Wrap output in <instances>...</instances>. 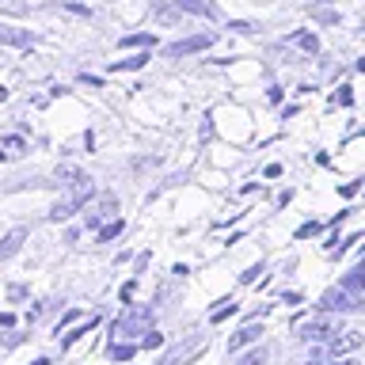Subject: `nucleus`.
Segmentation results:
<instances>
[{
    "label": "nucleus",
    "instance_id": "12",
    "mask_svg": "<svg viewBox=\"0 0 365 365\" xmlns=\"http://www.w3.org/2000/svg\"><path fill=\"white\" fill-rule=\"evenodd\" d=\"M240 365H262V350H251V354H247V358L240 361Z\"/></svg>",
    "mask_w": 365,
    "mask_h": 365
},
{
    "label": "nucleus",
    "instance_id": "7",
    "mask_svg": "<svg viewBox=\"0 0 365 365\" xmlns=\"http://www.w3.org/2000/svg\"><path fill=\"white\" fill-rule=\"evenodd\" d=\"M0 38H4V42H11V46H27V42H31L27 34H19L16 27H0Z\"/></svg>",
    "mask_w": 365,
    "mask_h": 365
},
{
    "label": "nucleus",
    "instance_id": "1",
    "mask_svg": "<svg viewBox=\"0 0 365 365\" xmlns=\"http://www.w3.org/2000/svg\"><path fill=\"white\" fill-rule=\"evenodd\" d=\"M365 342V335L361 331H339V335H331L327 339V346H324V354L327 358H346V354H354Z\"/></svg>",
    "mask_w": 365,
    "mask_h": 365
},
{
    "label": "nucleus",
    "instance_id": "2",
    "mask_svg": "<svg viewBox=\"0 0 365 365\" xmlns=\"http://www.w3.org/2000/svg\"><path fill=\"white\" fill-rule=\"evenodd\" d=\"M331 335H339V319H331V316L304 319V327H301V339H308V342H327Z\"/></svg>",
    "mask_w": 365,
    "mask_h": 365
},
{
    "label": "nucleus",
    "instance_id": "11",
    "mask_svg": "<svg viewBox=\"0 0 365 365\" xmlns=\"http://www.w3.org/2000/svg\"><path fill=\"white\" fill-rule=\"evenodd\" d=\"M297 46H304V50H316V38H312V34H297Z\"/></svg>",
    "mask_w": 365,
    "mask_h": 365
},
{
    "label": "nucleus",
    "instance_id": "9",
    "mask_svg": "<svg viewBox=\"0 0 365 365\" xmlns=\"http://www.w3.org/2000/svg\"><path fill=\"white\" fill-rule=\"evenodd\" d=\"M153 42V34H133V38H125L122 46H148Z\"/></svg>",
    "mask_w": 365,
    "mask_h": 365
},
{
    "label": "nucleus",
    "instance_id": "3",
    "mask_svg": "<svg viewBox=\"0 0 365 365\" xmlns=\"http://www.w3.org/2000/svg\"><path fill=\"white\" fill-rule=\"evenodd\" d=\"M217 34H198V38H187V42H175V46H168V53L171 57H187V53H198L205 50V46H213Z\"/></svg>",
    "mask_w": 365,
    "mask_h": 365
},
{
    "label": "nucleus",
    "instance_id": "15",
    "mask_svg": "<svg viewBox=\"0 0 365 365\" xmlns=\"http://www.w3.org/2000/svg\"><path fill=\"white\" fill-rule=\"evenodd\" d=\"M308 365H324V361H308ZM327 365H358L354 358H339V361H327Z\"/></svg>",
    "mask_w": 365,
    "mask_h": 365
},
{
    "label": "nucleus",
    "instance_id": "6",
    "mask_svg": "<svg viewBox=\"0 0 365 365\" xmlns=\"http://www.w3.org/2000/svg\"><path fill=\"white\" fill-rule=\"evenodd\" d=\"M23 240H27V232H23V228H16V232H8L4 240H0V259L16 255V251L23 247Z\"/></svg>",
    "mask_w": 365,
    "mask_h": 365
},
{
    "label": "nucleus",
    "instance_id": "13",
    "mask_svg": "<svg viewBox=\"0 0 365 365\" xmlns=\"http://www.w3.org/2000/svg\"><path fill=\"white\" fill-rule=\"evenodd\" d=\"M118 232H122V225H118V221H114V225H107V228H103V232H99V236H103V240H110V236H118Z\"/></svg>",
    "mask_w": 365,
    "mask_h": 365
},
{
    "label": "nucleus",
    "instance_id": "8",
    "mask_svg": "<svg viewBox=\"0 0 365 365\" xmlns=\"http://www.w3.org/2000/svg\"><path fill=\"white\" fill-rule=\"evenodd\" d=\"M145 61H148V53H137V57H130V61H118L114 68H141Z\"/></svg>",
    "mask_w": 365,
    "mask_h": 365
},
{
    "label": "nucleus",
    "instance_id": "10",
    "mask_svg": "<svg viewBox=\"0 0 365 365\" xmlns=\"http://www.w3.org/2000/svg\"><path fill=\"white\" fill-rule=\"evenodd\" d=\"M4 148H8L11 156H16V153H23V141H19V137H8V141H4Z\"/></svg>",
    "mask_w": 365,
    "mask_h": 365
},
{
    "label": "nucleus",
    "instance_id": "4",
    "mask_svg": "<svg viewBox=\"0 0 365 365\" xmlns=\"http://www.w3.org/2000/svg\"><path fill=\"white\" fill-rule=\"evenodd\" d=\"M259 339H262V327H259V324H251V327L236 331V335L228 339V350H244V346H251V342H259Z\"/></svg>",
    "mask_w": 365,
    "mask_h": 365
},
{
    "label": "nucleus",
    "instance_id": "14",
    "mask_svg": "<svg viewBox=\"0 0 365 365\" xmlns=\"http://www.w3.org/2000/svg\"><path fill=\"white\" fill-rule=\"evenodd\" d=\"M160 342H164V339H160V335H156V331H153V335H148V339L141 342V346H148V350H153V346H160Z\"/></svg>",
    "mask_w": 365,
    "mask_h": 365
},
{
    "label": "nucleus",
    "instance_id": "5",
    "mask_svg": "<svg viewBox=\"0 0 365 365\" xmlns=\"http://www.w3.org/2000/svg\"><path fill=\"white\" fill-rule=\"evenodd\" d=\"M319 304H324L327 312H346V308H358V304H354V301H350V297L342 293V289H331V293H324V301H319Z\"/></svg>",
    "mask_w": 365,
    "mask_h": 365
}]
</instances>
